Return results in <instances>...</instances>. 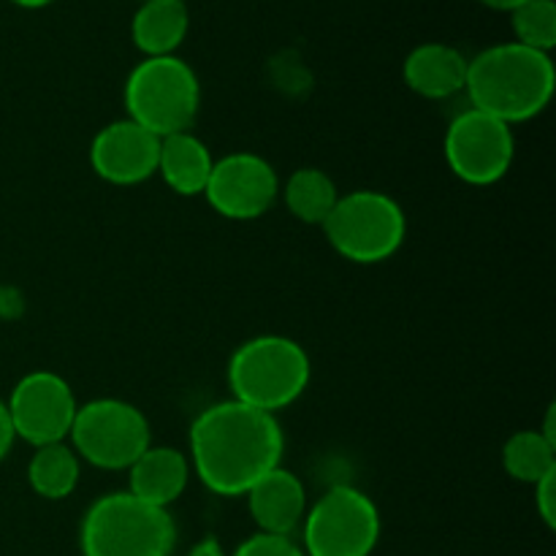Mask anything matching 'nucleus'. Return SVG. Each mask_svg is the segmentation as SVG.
Listing matches in <instances>:
<instances>
[{"instance_id": "nucleus-25", "label": "nucleus", "mask_w": 556, "mask_h": 556, "mask_svg": "<svg viewBox=\"0 0 556 556\" xmlns=\"http://www.w3.org/2000/svg\"><path fill=\"white\" fill-rule=\"evenodd\" d=\"M483 5H489V9H497V11H514L516 5H521L525 0H481Z\"/></svg>"}, {"instance_id": "nucleus-7", "label": "nucleus", "mask_w": 556, "mask_h": 556, "mask_svg": "<svg viewBox=\"0 0 556 556\" xmlns=\"http://www.w3.org/2000/svg\"><path fill=\"white\" fill-rule=\"evenodd\" d=\"M299 530L304 556H372L383 521L369 494L340 483L307 508Z\"/></svg>"}, {"instance_id": "nucleus-13", "label": "nucleus", "mask_w": 556, "mask_h": 556, "mask_svg": "<svg viewBox=\"0 0 556 556\" xmlns=\"http://www.w3.org/2000/svg\"><path fill=\"white\" fill-rule=\"evenodd\" d=\"M244 500H248V510L255 527L264 535L293 538L307 514V489H304L302 478L293 476L282 465L255 481Z\"/></svg>"}, {"instance_id": "nucleus-3", "label": "nucleus", "mask_w": 556, "mask_h": 556, "mask_svg": "<svg viewBox=\"0 0 556 556\" xmlns=\"http://www.w3.org/2000/svg\"><path fill=\"white\" fill-rule=\"evenodd\" d=\"M231 400L277 416L307 391L313 367L296 340L282 334H261L242 342L228 358Z\"/></svg>"}, {"instance_id": "nucleus-15", "label": "nucleus", "mask_w": 556, "mask_h": 556, "mask_svg": "<svg viewBox=\"0 0 556 556\" xmlns=\"http://www.w3.org/2000/svg\"><path fill=\"white\" fill-rule=\"evenodd\" d=\"M402 76L416 96L445 101L465 90L467 58L448 43H421L405 58Z\"/></svg>"}, {"instance_id": "nucleus-1", "label": "nucleus", "mask_w": 556, "mask_h": 556, "mask_svg": "<svg viewBox=\"0 0 556 556\" xmlns=\"http://www.w3.org/2000/svg\"><path fill=\"white\" fill-rule=\"evenodd\" d=\"M286 434L277 416L237 400L204 407L190 424V472L220 497H244L282 465Z\"/></svg>"}, {"instance_id": "nucleus-16", "label": "nucleus", "mask_w": 556, "mask_h": 556, "mask_svg": "<svg viewBox=\"0 0 556 556\" xmlns=\"http://www.w3.org/2000/svg\"><path fill=\"white\" fill-rule=\"evenodd\" d=\"M215 157L210 147L190 130L172 134L161 139V152H157V172L166 182L168 190L177 195H201L210 179Z\"/></svg>"}, {"instance_id": "nucleus-22", "label": "nucleus", "mask_w": 556, "mask_h": 556, "mask_svg": "<svg viewBox=\"0 0 556 556\" xmlns=\"http://www.w3.org/2000/svg\"><path fill=\"white\" fill-rule=\"evenodd\" d=\"M231 556H304V552L293 538L255 532V535H250L248 541L239 543L237 552Z\"/></svg>"}, {"instance_id": "nucleus-8", "label": "nucleus", "mask_w": 556, "mask_h": 556, "mask_svg": "<svg viewBox=\"0 0 556 556\" xmlns=\"http://www.w3.org/2000/svg\"><path fill=\"white\" fill-rule=\"evenodd\" d=\"M68 440L79 462L101 470H128L152 445L144 413L112 396L79 405Z\"/></svg>"}, {"instance_id": "nucleus-26", "label": "nucleus", "mask_w": 556, "mask_h": 556, "mask_svg": "<svg viewBox=\"0 0 556 556\" xmlns=\"http://www.w3.org/2000/svg\"><path fill=\"white\" fill-rule=\"evenodd\" d=\"M9 3L20 5V9H43V5L54 3V0H9Z\"/></svg>"}, {"instance_id": "nucleus-5", "label": "nucleus", "mask_w": 556, "mask_h": 556, "mask_svg": "<svg viewBox=\"0 0 556 556\" xmlns=\"http://www.w3.org/2000/svg\"><path fill=\"white\" fill-rule=\"evenodd\" d=\"M128 119L166 139L193 128L201 109V85L195 71L177 54L144 58L125 79Z\"/></svg>"}, {"instance_id": "nucleus-11", "label": "nucleus", "mask_w": 556, "mask_h": 556, "mask_svg": "<svg viewBox=\"0 0 556 556\" xmlns=\"http://www.w3.org/2000/svg\"><path fill=\"white\" fill-rule=\"evenodd\" d=\"M201 195L226 220H258L275 206L280 177L266 157L231 152L215 161Z\"/></svg>"}, {"instance_id": "nucleus-27", "label": "nucleus", "mask_w": 556, "mask_h": 556, "mask_svg": "<svg viewBox=\"0 0 556 556\" xmlns=\"http://www.w3.org/2000/svg\"><path fill=\"white\" fill-rule=\"evenodd\" d=\"M0 291H3V288H0Z\"/></svg>"}, {"instance_id": "nucleus-21", "label": "nucleus", "mask_w": 556, "mask_h": 556, "mask_svg": "<svg viewBox=\"0 0 556 556\" xmlns=\"http://www.w3.org/2000/svg\"><path fill=\"white\" fill-rule=\"evenodd\" d=\"M516 43L552 54L556 47V3L554 0H525L510 11Z\"/></svg>"}, {"instance_id": "nucleus-20", "label": "nucleus", "mask_w": 556, "mask_h": 556, "mask_svg": "<svg viewBox=\"0 0 556 556\" xmlns=\"http://www.w3.org/2000/svg\"><path fill=\"white\" fill-rule=\"evenodd\" d=\"M503 467L514 481L535 486L556 472V443L541 434V429H525L505 440Z\"/></svg>"}, {"instance_id": "nucleus-24", "label": "nucleus", "mask_w": 556, "mask_h": 556, "mask_svg": "<svg viewBox=\"0 0 556 556\" xmlns=\"http://www.w3.org/2000/svg\"><path fill=\"white\" fill-rule=\"evenodd\" d=\"M14 427H11L9 410H5V402L0 400V462L11 454V445H14Z\"/></svg>"}, {"instance_id": "nucleus-9", "label": "nucleus", "mask_w": 556, "mask_h": 556, "mask_svg": "<svg viewBox=\"0 0 556 556\" xmlns=\"http://www.w3.org/2000/svg\"><path fill=\"white\" fill-rule=\"evenodd\" d=\"M443 152L456 179L472 188H489L497 185L514 166V128L470 106L451 119Z\"/></svg>"}, {"instance_id": "nucleus-4", "label": "nucleus", "mask_w": 556, "mask_h": 556, "mask_svg": "<svg viewBox=\"0 0 556 556\" xmlns=\"http://www.w3.org/2000/svg\"><path fill=\"white\" fill-rule=\"evenodd\" d=\"M85 556H172L177 525L166 508L141 503L130 492L103 494L79 527Z\"/></svg>"}, {"instance_id": "nucleus-2", "label": "nucleus", "mask_w": 556, "mask_h": 556, "mask_svg": "<svg viewBox=\"0 0 556 556\" xmlns=\"http://www.w3.org/2000/svg\"><path fill=\"white\" fill-rule=\"evenodd\" d=\"M556 71L552 54L508 41L467 60L465 92L470 106L505 125L538 117L552 103Z\"/></svg>"}, {"instance_id": "nucleus-17", "label": "nucleus", "mask_w": 556, "mask_h": 556, "mask_svg": "<svg viewBox=\"0 0 556 556\" xmlns=\"http://www.w3.org/2000/svg\"><path fill=\"white\" fill-rule=\"evenodd\" d=\"M188 27L185 0H141L130 22V38L144 58H166L182 47Z\"/></svg>"}, {"instance_id": "nucleus-10", "label": "nucleus", "mask_w": 556, "mask_h": 556, "mask_svg": "<svg viewBox=\"0 0 556 556\" xmlns=\"http://www.w3.org/2000/svg\"><path fill=\"white\" fill-rule=\"evenodd\" d=\"M5 410L14 427V438L25 440L33 448H41L68 440L79 402L68 380L49 369H36L16 380L5 400Z\"/></svg>"}, {"instance_id": "nucleus-18", "label": "nucleus", "mask_w": 556, "mask_h": 556, "mask_svg": "<svg viewBox=\"0 0 556 556\" xmlns=\"http://www.w3.org/2000/svg\"><path fill=\"white\" fill-rule=\"evenodd\" d=\"M81 478V462L68 443L41 445L27 462V483L43 500H65Z\"/></svg>"}, {"instance_id": "nucleus-6", "label": "nucleus", "mask_w": 556, "mask_h": 556, "mask_svg": "<svg viewBox=\"0 0 556 556\" xmlns=\"http://www.w3.org/2000/svg\"><path fill=\"white\" fill-rule=\"evenodd\" d=\"M320 228L340 258L369 266L400 253L407 237V217L400 201L389 193L351 190L337 199Z\"/></svg>"}, {"instance_id": "nucleus-19", "label": "nucleus", "mask_w": 556, "mask_h": 556, "mask_svg": "<svg viewBox=\"0 0 556 556\" xmlns=\"http://www.w3.org/2000/svg\"><path fill=\"white\" fill-rule=\"evenodd\" d=\"M337 199H340V190H337L334 179L313 166L293 172L282 188V201H286L288 212L307 226H324Z\"/></svg>"}, {"instance_id": "nucleus-23", "label": "nucleus", "mask_w": 556, "mask_h": 556, "mask_svg": "<svg viewBox=\"0 0 556 556\" xmlns=\"http://www.w3.org/2000/svg\"><path fill=\"white\" fill-rule=\"evenodd\" d=\"M532 489H535L538 516H541L543 525H546L548 530H554L556 527V472L546 476L543 481H538Z\"/></svg>"}, {"instance_id": "nucleus-12", "label": "nucleus", "mask_w": 556, "mask_h": 556, "mask_svg": "<svg viewBox=\"0 0 556 556\" xmlns=\"http://www.w3.org/2000/svg\"><path fill=\"white\" fill-rule=\"evenodd\" d=\"M161 139L134 119L123 117L96 134L90 144V166L103 182L130 188L157 172Z\"/></svg>"}, {"instance_id": "nucleus-14", "label": "nucleus", "mask_w": 556, "mask_h": 556, "mask_svg": "<svg viewBox=\"0 0 556 556\" xmlns=\"http://www.w3.org/2000/svg\"><path fill=\"white\" fill-rule=\"evenodd\" d=\"M190 462L182 451L150 445L134 465L128 467V492L141 503L166 508L182 497L190 481Z\"/></svg>"}]
</instances>
